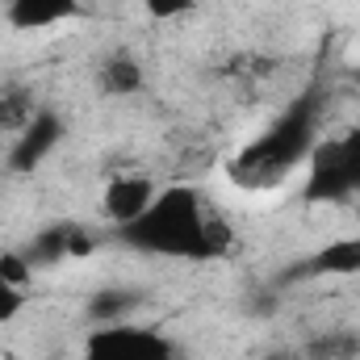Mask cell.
Wrapping results in <instances>:
<instances>
[{
  "label": "cell",
  "mask_w": 360,
  "mask_h": 360,
  "mask_svg": "<svg viewBox=\"0 0 360 360\" xmlns=\"http://www.w3.org/2000/svg\"><path fill=\"white\" fill-rule=\"evenodd\" d=\"M113 239L126 243L130 252L160 256V260H214L231 243L226 226L218 218H210V210L193 184L160 188L134 222L113 226Z\"/></svg>",
  "instance_id": "1"
},
{
  "label": "cell",
  "mask_w": 360,
  "mask_h": 360,
  "mask_svg": "<svg viewBox=\"0 0 360 360\" xmlns=\"http://www.w3.org/2000/svg\"><path fill=\"white\" fill-rule=\"evenodd\" d=\"M319 122H323V92L306 89L297 92L269 126L243 143L231 164H226V176L235 180L239 188H276L293 176L319 147Z\"/></svg>",
  "instance_id": "2"
},
{
  "label": "cell",
  "mask_w": 360,
  "mask_h": 360,
  "mask_svg": "<svg viewBox=\"0 0 360 360\" xmlns=\"http://www.w3.org/2000/svg\"><path fill=\"white\" fill-rule=\"evenodd\" d=\"M360 193V126H352L348 134L319 143L314 155L306 160V184L302 197L310 205H335Z\"/></svg>",
  "instance_id": "3"
},
{
  "label": "cell",
  "mask_w": 360,
  "mask_h": 360,
  "mask_svg": "<svg viewBox=\"0 0 360 360\" xmlns=\"http://www.w3.org/2000/svg\"><path fill=\"white\" fill-rule=\"evenodd\" d=\"M80 360H180V344L160 327L109 323V327H92Z\"/></svg>",
  "instance_id": "4"
},
{
  "label": "cell",
  "mask_w": 360,
  "mask_h": 360,
  "mask_svg": "<svg viewBox=\"0 0 360 360\" xmlns=\"http://www.w3.org/2000/svg\"><path fill=\"white\" fill-rule=\"evenodd\" d=\"M63 134H68V122H63V113L59 109H51V105H38V113L13 134V147H8V155H4V168L8 172H17V176H30V172H38L59 147H63Z\"/></svg>",
  "instance_id": "5"
},
{
  "label": "cell",
  "mask_w": 360,
  "mask_h": 360,
  "mask_svg": "<svg viewBox=\"0 0 360 360\" xmlns=\"http://www.w3.org/2000/svg\"><path fill=\"white\" fill-rule=\"evenodd\" d=\"M323 276H360V235L344 239H327L319 243L310 256H302L297 264H285L276 272V289L285 285H302V281H323Z\"/></svg>",
  "instance_id": "6"
},
{
  "label": "cell",
  "mask_w": 360,
  "mask_h": 360,
  "mask_svg": "<svg viewBox=\"0 0 360 360\" xmlns=\"http://www.w3.org/2000/svg\"><path fill=\"white\" fill-rule=\"evenodd\" d=\"M92 248H96V239H92L89 226H80V222H51L38 235H30L21 256L30 260L34 272H42V269L63 264V260H84V256H92Z\"/></svg>",
  "instance_id": "7"
},
{
  "label": "cell",
  "mask_w": 360,
  "mask_h": 360,
  "mask_svg": "<svg viewBox=\"0 0 360 360\" xmlns=\"http://www.w3.org/2000/svg\"><path fill=\"white\" fill-rule=\"evenodd\" d=\"M160 193V184L147 176V172H126V176H113L105 184V197H101V214L113 222V226H126V222H134L147 205H151V197Z\"/></svg>",
  "instance_id": "8"
},
{
  "label": "cell",
  "mask_w": 360,
  "mask_h": 360,
  "mask_svg": "<svg viewBox=\"0 0 360 360\" xmlns=\"http://www.w3.org/2000/svg\"><path fill=\"white\" fill-rule=\"evenodd\" d=\"M80 13H84V0H8L4 21L21 34H34V30H51L59 21H72Z\"/></svg>",
  "instance_id": "9"
},
{
  "label": "cell",
  "mask_w": 360,
  "mask_h": 360,
  "mask_svg": "<svg viewBox=\"0 0 360 360\" xmlns=\"http://www.w3.org/2000/svg\"><path fill=\"white\" fill-rule=\"evenodd\" d=\"M143 89H147V72H143V63H139L130 51H113V55L96 68V92H101V96L126 101V96H139Z\"/></svg>",
  "instance_id": "10"
},
{
  "label": "cell",
  "mask_w": 360,
  "mask_h": 360,
  "mask_svg": "<svg viewBox=\"0 0 360 360\" xmlns=\"http://www.w3.org/2000/svg\"><path fill=\"white\" fill-rule=\"evenodd\" d=\"M147 302L143 289H130V285H105L96 289L89 302H84V314L96 327H109V323H130V314H139V306Z\"/></svg>",
  "instance_id": "11"
},
{
  "label": "cell",
  "mask_w": 360,
  "mask_h": 360,
  "mask_svg": "<svg viewBox=\"0 0 360 360\" xmlns=\"http://www.w3.org/2000/svg\"><path fill=\"white\" fill-rule=\"evenodd\" d=\"M302 360H360V331H319L302 344Z\"/></svg>",
  "instance_id": "12"
},
{
  "label": "cell",
  "mask_w": 360,
  "mask_h": 360,
  "mask_svg": "<svg viewBox=\"0 0 360 360\" xmlns=\"http://www.w3.org/2000/svg\"><path fill=\"white\" fill-rule=\"evenodd\" d=\"M34 113H38V105H34V92L25 89V84H8V89L0 92V130L17 134Z\"/></svg>",
  "instance_id": "13"
},
{
  "label": "cell",
  "mask_w": 360,
  "mask_h": 360,
  "mask_svg": "<svg viewBox=\"0 0 360 360\" xmlns=\"http://www.w3.org/2000/svg\"><path fill=\"white\" fill-rule=\"evenodd\" d=\"M0 276H4L8 285H17V289H25V285L34 281V269H30V260L21 256V248L0 252Z\"/></svg>",
  "instance_id": "14"
},
{
  "label": "cell",
  "mask_w": 360,
  "mask_h": 360,
  "mask_svg": "<svg viewBox=\"0 0 360 360\" xmlns=\"http://www.w3.org/2000/svg\"><path fill=\"white\" fill-rule=\"evenodd\" d=\"M143 8H147V17H155V21H176V17H184V13L197 8V0H143Z\"/></svg>",
  "instance_id": "15"
},
{
  "label": "cell",
  "mask_w": 360,
  "mask_h": 360,
  "mask_svg": "<svg viewBox=\"0 0 360 360\" xmlns=\"http://www.w3.org/2000/svg\"><path fill=\"white\" fill-rule=\"evenodd\" d=\"M21 310H25V289L8 285V281L0 276V327H4V323H13Z\"/></svg>",
  "instance_id": "16"
},
{
  "label": "cell",
  "mask_w": 360,
  "mask_h": 360,
  "mask_svg": "<svg viewBox=\"0 0 360 360\" xmlns=\"http://www.w3.org/2000/svg\"><path fill=\"white\" fill-rule=\"evenodd\" d=\"M352 80H356V89H360V68H356V72H352Z\"/></svg>",
  "instance_id": "17"
}]
</instances>
